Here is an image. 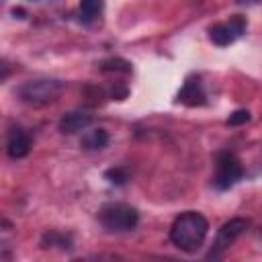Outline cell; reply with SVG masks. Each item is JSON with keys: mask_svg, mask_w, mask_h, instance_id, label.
<instances>
[{"mask_svg": "<svg viewBox=\"0 0 262 262\" xmlns=\"http://www.w3.org/2000/svg\"><path fill=\"white\" fill-rule=\"evenodd\" d=\"M104 178H106L111 184H115V186H123V184H127V180H129V172H127V168L117 166V168H108V170L104 172Z\"/></svg>", "mask_w": 262, "mask_h": 262, "instance_id": "obj_13", "label": "cell"}, {"mask_svg": "<svg viewBox=\"0 0 262 262\" xmlns=\"http://www.w3.org/2000/svg\"><path fill=\"white\" fill-rule=\"evenodd\" d=\"M90 123H92V115L82 113V111H72V113H66V115L59 119L57 127H59L61 133L72 135V133L84 131L86 127H90Z\"/></svg>", "mask_w": 262, "mask_h": 262, "instance_id": "obj_9", "label": "cell"}, {"mask_svg": "<svg viewBox=\"0 0 262 262\" xmlns=\"http://www.w3.org/2000/svg\"><path fill=\"white\" fill-rule=\"evenodd\" d=\"M248 29V23L244 16L233 14L227 23H217L213 27H209V39L217 45V47H227L231 45L237 37H242Z\"/></svg>", "mask_w": 262, "mask_h": 262, "instance_id": "obj_6", "label": "cell"}, {"mask_svg": "<svg viewBox=\"0 0 262 262\" xmlns=\"http://www.w3.org/2000/svg\"><path fill=\"white\" fill-rule=\"evenodd\" d=\"M248 121H250V111H246V108H239V111H233V113L227 117L225 125L237 127V125H244V123H248Z\"/></svg>", "mask_w": 262, "mask_h": 262, "instance_id": "obj_15", "label": "cell"}, {"mask_svg": "<svg viewBox=\"0 0 262 262\" xmlns=\"http://www.w3.org/2000/svg\"><path fill=\"white\" fill-rule=\"evenodd\" d=\"M248 227H250V221L244 219V217H233V219L225 221V223L221 225V229L217 231V237H215L213 248H211V252L207 254V258H219L239 235L246 233Z\"/></svg>", "mask_w": 262, "mask_h": 262, "instance_id": "obj_5", "label": "cell"}, {"mask_svg": "<svg viewBox=\"0 0 262 262\" xmlns=\"http://www.w3.org/2000/svg\"><path fill=\"white\" fill-rule=\"evenodd\" d=\"M207 233H209V221L205 219V215H201L199 211H184L174 219L170 227V242L178 250L186 254H194L205 244Z\"/></svg>", "mask_w": 262, "mask_h": 262, "instance_id": "obj_1", "label": "cell"}, {"mask_svg": "<svg viewBox=\"0 0 262 262\" xmlns=\"http://www.w3.org/2000/svg\"><path fill=\"white\" fill-rule=\"evenodd\" d=\"M100 70L102 72H131V63L129 61H125V59H106V61H102V66H100Z\"/></svg>", "mask_w": 262, "mask_h": 262, "instance_id": "obj_14", "label": "cell"}, {"mask_svg": "<svg viewBox=\"0 0 262 262\" xmlns=\"http://www.w3.org/2000/svg\"><path fill=\"white\" fill-rule=\"evenodd\" d=\"M41 246L43 248H61V250H70L72 248V237L61 233V231H55V229H49L41 235Z\"/></svg>", "mask_w": 262, "mask_h": 262, "instance_id": "obj_11", "label": "cell"}, {"mask_svg": "<svg viewBox=\"0 0 262 262\" xmlns=\"http://www.w3.org/2000/svg\"><path fill=\"white\" fill-rule=\"evenodd\" d=\"M242 176H244V166H242L239 158L231 151H221L217 156V164H215L213 186L219 190H227L237 180H242Z\"/></svg>", "mask_w": 262, "mask_h": 262, "instance_id": "obj_4", "label": "cell"}, {"mask_svg": "<svg viewBox=\"0 0 262 262\" xmlns=\"http://www.w3.org/2000/svg\"><path fill=\"white\" fill-rule=\"evenodd\" d=\"M31 151V137L23 127H12L6 137V154L12 160H20Z\"/></svg>", "mask_w": 262, "mask_h": 262, "instance_id": "obj_7", "label": "cell"}, {"mask_svg": "<svg viewBox=\"0 0 262 262\" xmlns=\"http://www.w3.org/2000/svg\"><path fill=\"white\" fill-rule=\"evenodd\" d=\"M102 4H104V0H80V6H78L80 20L82 23H92L100 14Z\"/></svg>", "mask_w": 262, "mask_h": 262, "instance_id": "obj_12", "label": "cell"}, {"mask_svg": "<svg viewBox=\"0 0 262 262\" xmlns=\"http://www.w3.org/2000/svg\"><path fill=\"white\" fill-rule=\"evenodd\" d=\"M106 143H108V133L102 127L84 131V135L80 139V147L86 149V151H98V149L106 147Z\"/></svg>", "mask_w": 262, "mask_h": 262, "instance_id": "obj_10", "label": "cell"}, {"mask_svg": "<svg viewBox=\"0 0 262 262\" xmlns=\"http://www.w3.org/2000/svg\"><path fill=\"white\" fill-rule=\"evenodd\" d=\"M98 221L106 231H131L139 223V213L125 203H106L98 209Z\"/></svg>", "mask_w": 262, "mask_h": 262, "instance_id": "obj_2", "label": "cell"}, {"mask_svg": "<svg viewBox=\"0 0 262 262\" xmlns=\"http://www.w3.org/2000/svg\"><path fill=\"white\" fill-rule=\"evenodd\" d=\"M178 102H182L186 106H201V104L207 102V94L203 90L201 78H194L192 76V78H188L184 82V86L178 92Z\"/></svg>", "mask_w": 262, "mask_h": 262, "instance_id": "obj_8", "label": "cell"}, {"mask_svg": "<svg viewBox=\"0 0 262 262\" xmlns=\"http://www.w3.org/2000/svg\"><path fill=\"white\" fill-rule=\"evenodd\" d=\"M63 90L59 80H29L18 88V98L27 104H47L53 102Z\"/></svg>", "mask_w": 262, "mask_h": 262, "instance_id": "obj_3", "label": "cell"}]
</instances>
